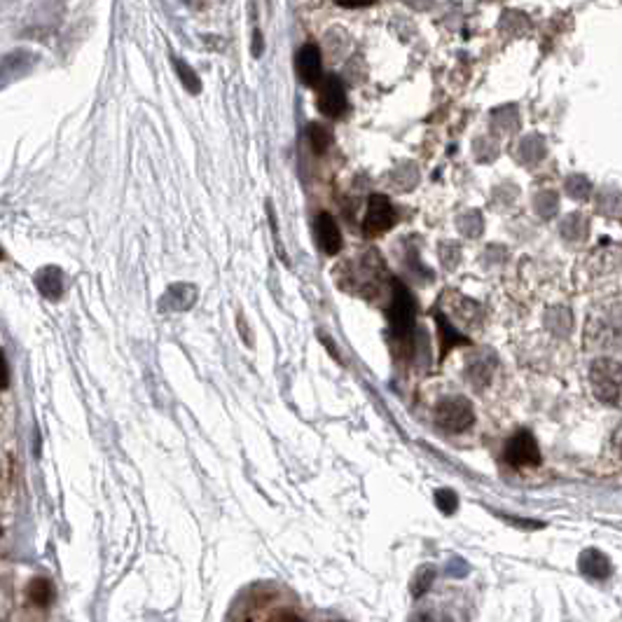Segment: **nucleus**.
Masks as SVG:
<instances>
[{"instance_id":"0eeeda50","label":"nucleus","mask_w":622,"mask_h":622,"mask_svg":"<svg viewBox=\"0 0 622 622\" xmlns=\"http://www.w3.org/2000/svg\"><path fill=\"white\" fill-rule=\"evenodd\" d=\"M295 69L297 76L306 87H318L323 80V66H321V50L316 45H305L295 57Z\"/></svg>"},{"instance_id":"423d86ee","label":"nucleus","mask_w":622,"mask_h":622,"mask_svg":"<svg viewBox=\"0 0 622 622\" xmlns=\"http://www.w3.org/2000/svg\"><path fill=\"white\" fill-rule=\"evenodd\" d=\"M506 462L515 468L538 466L541 463V450H538L536 438L526 431L515 433L506 444Z\"/></svg>"},{"instance_id":"ddd939ff","label":"nucleus","mask_w":622,"mask_h":622,"mask_svg":"<svg viewBox=\"0 0 622 622\" xmlns=\"http://www.w3.org/2000/svg\"><path fill=\"white\" fill-rule=\"evenodd\" d=\"M309 141H311V148H314V152L316 155H323V152L328 151L330 148V133H328V129H323L321 124H311L309 127Z\"/></svg>"},{"instance_id":"39448f33","label":"nucleus","mask_w":622,"mask_h":622,"mask_svg":"<svg viewBox=\"0 0 622 622\" xmlns=\"http://www.w3.org/2000/svg\"><path fill=\"white\" fill-rule=\"evenodd\" d=\"M396 225V208L391 206L389 197L372 195L368 202V214L363 220V232L368 236H380Z\"/></svg>"},{"instance_id":"2eb2a0df","label":"nucleus","mask_w":622,"mask_h":622,"mask_svg":"<svg viewBox=\"0 0 622 622\" xmlns=\"http://www.w3.org/2000/svg\"><path fill=\"white\" fill-rule=\"evenodd\" d=\"M438 323H440V334H443V353L450 352L454 344H468L466 337H462L459 333H454L450 323H444L443 316H438Z\"/></svg>"},{"instance_id":"9d476101","label":"nucleus","mask_w":622,"mask_h":622,"mask_svg":"<svg viewBox=\"0 0 622 622\" xmlns=\"http://www.w3.org/2000/svg\"><path fill=\"white\" fill-rule=\"evenodd\" d=\"M35 283L41 293L45 295L47 300H59L61 297V290H64V277H61V270L57 267H45V270L35 277Z\"/></svg>"},{"instance_id":"7ed1b4c3","label":"nucleus","mask_w":622,"mask_h":622,"mask_svg":"<svg viewBox=\"0 0 622 622\" xmlns=\"http://www.w3.org/2000/svg\"><path fill=\"white\" fill-rule=\"evenodd\" d=\"M590 380H592L594 396L604 403H617V398L622 396V368L616 361H608V358L597 361L592 365Z\"/></svg>"},{"instance_id":"1a4fd4ad","label":"nucleus","mask_w":622,"mask_h":622,"mask_svg":"<svg viewBox=\"0 0 622 622\" xmlns=\"http://www.w3.org/2000/svg\"><path fill=\"white\" fill-rule=\"evenodd\" d=\"M197 300V290L195 286H185V283H176L171 288L167 290V295L161 297L160 306L164 311H185L190 309Z\"/></svg>"},{"instance_id":"f03ea898","label":"nucleus","mask_w":622,"mask_h":622,"mask_svg":"<svg viewBox=\"0 0 622 622\" xmlns=\"http://www.w3.org/2000/svg\"><path fill=\"white\" fill-rule=\"evenodd\" d=\"M435 421L438 426L447 433H463L472 426L475 421V412H472L471 403L466 398L454 396L440 400L435 407Z\"/></svg>"},{"instance_id":"dca6fc26","label":"nucleus","mask_w":622,"mask_h":622,"mask_svg":"<svg viewBox=\"0 0 622 622\" xmlns=\"http://www.w3.org/2000/svg\"><path fill=\"white\" fill-rule=\"evenodd\" d=\"M435 503H438V508L444 515H452L456 510V506H459V499H456V494L452 489H440L435 491Z\"/></svg>"},{"instance_id":"6e6552de","label":"nucleus","mask_w":622,"mask_h":622,"mask_svg":"<svg viewBox=\"0 0 622 622\" xmlns=\"http://www.w3.org/2000/svg\"><path fill=\"white\" fill-rule=\"evenodd\" d=\"M316 242L325 255H337L342 251L340 227L330 214H318L316 218Z\"/></svg>"},{"instance_id":"9b49d317","label":"nucleus","mask_w":622,"mask_h":622,"mask_svg":"<svg viewBox=\"0 0 622 622\" xmlns=\"http://www.w3.org/2000/svg\"><path fill=\"white\" fill-rule=\"evenodd\" d=\"M31 604L38 606V608H47V606L54 601V585L47 578H33L26 588Z\"/></svg>"},{"instance_id":"4468645a","label":"nucleus","mask_w":622,"mask_h":622,"mask_svg":"<svg viewBox=\"0 0 622 622\" xmlns=\"http://www.w3.org/2000/svg\"><path fill=\"white\" fill-rule=\"evenodd\" d=\"M173 66H176V70H178L180 82H183V85L188 87V89H190L192 94H199L202 85H199V78H197L195 70H192L190 66L185 64V61H180V59H176V61H173Z\"/></svg>"},{"instance_id":"20e7f679","label":"nucleus","mask_w":622,"mask_h":622,"mask_svg":"<svg viewBox=\"0 0 622 622\" xmlns=\"http://www.w3.org/2000/svg\"><path fill=\"white\" fill-rule=\"evenodd\" d=\"M318 110H321L325 117H342L349 108V101H346V89L342 85L340 78L325 76L318 82Z\"/></svg>"},{"instance_id":"f8f14e48","label":"nucleus","mask_w":622,"mask_h":622,"mask_svg":"<svg viewBox=\"0 0 622 622\" xmlns=\"http://www.w3.org/2000/svg\"><path fill=\"white\" fill-rule=\"evenodd\" d=\"M581 571L582 573H588V576L606 578L608 573H611V564H608V559H606L601 553H597V550H588V553H582V557H581Z\"/></svg>"},{"instance_id":"f3484780","label":"nucleus","mask_w":622,"mask_h":622,"mask_svg":"<svg viewBox=\"0 0 622 622\" xmlns=\"http://www.w3.org/2000/svg\"><path fill=\"white\" fill-rule=\"evenodd\" d=\"M433 576H435V571H433L431 566H428V569L419 571V578H416V582H415V597H421V594L426 592L428 585H431V581H433Z\"/></svg>"},{"instance_id":"6ab92c4d","label":"nucleus","mask_w":622,"mask_h":622,"mask_svg":"<svg viewBox=\"0 0 622 622\" xmlns=\"http://www.w3.org/2000/svg\"><path fill=\"white\" fill-rule=\"evenodd\" d=\"M10 387V365H7V358H3V389Z\"/></svg>"},{"instance_id":"f257e3e1","label":"nucleus","mask_w":622,"mask_h":622,"mask_svg":"<svg viewBox=\"0 0 622 622\" xmlns=\"http://www.w3.org/2000/svg\"><path fill=\"white\" fill-rule=\"evenodd\" d=\"M389 318H391L393 340H409V334L415 330V300H412L409 290L405 288L400 281H393V297L391 309H389Z\"/></svg>"},{"instance_id":"a211bd4d","label":"nucleus","mask_w":622,"mask_h":622,"mask_svg":"<svg viewBox=\"0 0 622 622\" xmlns=\"http://www.w3.org/2000/svg\"><path fill=\"white\" fill-rule=\"evenodd\" d=\"M340 7H349V10H353V7H368L372 5L375 0H334Z\"/></svg>"}]
</instances>
